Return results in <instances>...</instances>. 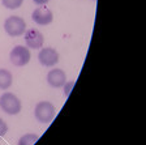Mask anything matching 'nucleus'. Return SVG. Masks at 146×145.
<instances>
[{
    "label": "nucleus",
    "instance_id": "14",
    "mask_svg": "<svg viewBox=\"0 0 146 145\" xmlns=\"http://www.w3.org/2000/svg\"><path fill=\"white\" fill-rule=\"evenodd\" d=\"M35 4H38V5H44V4H47L50 1V0H33Z\"/></svg>",
    "mask_w": 146,
    "mask_h": 145
},
{
    "label": "nucleus",
    "instance_id": "6",
    "mask_svg": "<svg viewBox=\"0 0 146 145\" xmlns=\"http://www.w3.org/2000/svg\"><path fill=\"white\" fill-rule=\"evenodd\" d=\"M38 60L44 67H52V65H55V64H58L59 54L55 48L44 47V48H42L40 52L38 54Z\"/></svg>",
    "mask_w": 146,
    "mask_h": 145
},
{
    "label": "nucleus",
    "instance_id": "15",
    "mask_svg": "<svg viewBox=\"0 0 146 145\" xmlns=\"http://www.w3.org/2000/svg\"><path fill=\"white\" fill-rule=\"evenodd\" d=\"M93 1H97V0H93Z\"/></svg>",
    "mask_w": 146,
    "mask_h": 145
},
{
    "label": "nucleus",
    "instance_id": "9",
    "mask_svg": "<svg viewBox=\"0 0 146 145\" xmlns=\"http://www.w3.org/2000/svg\"><path fill=\"white\" fill-rule=\"evenodd\" d=\"M12 82H13L12 73L9 72L8 69L1 68V69H0V89L5 90V89H8L9 86L12 85Z\"/></svg>",
    "mask_w": 146,
    "mask_h": 145
},
{
    "label": "nucleus",
    "instance_id": "10",
    "mask_svg": "<svg viewBox=\"0 0 146 145\" xmlns=\"http://www.w3.org/2000/svg\"><path fill=\"white\" fill-rule=\"evenodd\" d=\"M38 139H39V136L35 133H26V135L20 137L18 145H34L38 141Z\"/></svg>",
    "mask_w": 146,
    "mask_h": 145
},
{
    "label": "nucleus",
    "instance_id": "2",
    "mask_svg": "<svg viewBox=\"0 0 146 145\" xmlns=\"http://www.w3.org/2000/svg\"><path fill=\"white\" fill-rule=\"evenodd\" d=\"M55 114H56L55 106L48 101L39 102L34 110V115H35L36 120L40 122V123H50L55 118Z\"/></svg>",
    "mask_w": 146,
    "mask_h": 145
},
{
    "label": "nucleus",
    "instance_id": "1",
    "mask_svg": "<svg viewBox=\"0 0 146 145\" xmlns=\"http://www.w3.org/2000/svg\"><path fill=\"white\" fill-rule=\"evenodd\" d=\"M0 107L8 115H17L22 109L21 101L13 93H3L0 96Z\"/></svg>",
    "mask_w": 146,
    "mask_h": 145
},
{
    "label": "nucleus",
    "instance_id": "13",
    "mask_svg": "<svg viewBox=\"0 0 146 145\" xmlns=\"http://www.w3.org/2000/svg\"><path fill=\"white\" fill-rule=\"evenodd\" d=\"M7 132H8V126H7V123L3 120V119L0 118V137L5 136Z\"/></svg>",
    "mask_w": 146,
    "mask_h": 145
},
{
    "label": "nucleus",
    "instance_id": "5",
    "mask_svg": "<svg viewBox=\"0 0 146 145\" xmlns=\"http://www.w3.org/2000/svg\"><path fill=\"white\" fill-rule=\"evenodd\" d=\"M33 21L36 22L38 25H48L52 22L54 20V15H52V11L48 9L44 5H39L36 9L33 11V15H31Z\"/></svg>",
    "mask_w": 146,
    "mask_h": 145
},
{
    "label": "nucleus",
    "instance_id": "8",
    "mask_svg": "<svg viewBox=\"0 0 146 145\" xmlns=\"http://www.w3.org/2000/svg\"><path fill=\"white\" fill-rule=\"evenodd\" d=\"M47 82L51 85L52 88H61L67 82V75L60 68L51 69L47 73Z\"/></svg>",
    "mask_w": 146,
    "mask_h": 145
},
{
    "label": "nucleus",
    "instance_id": "4",
    "mask_svg": "<svg viewBox=\"0 0 146 145\" xmlns=\"http://www.w3.org/2000/svg\"><path fill=\"white\" fill-rule=\"evenodd\" d=\"M30 50L26 46H16L12 48V51L9 54L11 63L15 64L16 67H24L30 61Z\"/></svg>",
    "mask_w": 146,
    "mask_h": 145
},
{
    "label": "nucleus",
    "instance_id": "7",
    "mask_svg": "<svg viewBox=\"0 0 146 145\" xmlns=\"http://www.w3.org/2000/svg\"><path fill=\"white\" fill-rule=\"evenodd\" d=\"M25 42H26L27 48H33V50H38L43 46L44 43V37L40 31L36 29H30V30L25 31Z\"/></svg>",
    "mask_w": 146,
    "mask_h": 145
},
{
    "label": "nucleus",
    "instance_id": "3",
    "mask_svg": "<svg viewBox=\"0 0 146 145\" xmlns=\"http://www.w3.org/2000/svg\"><path fill=\"white\" fill-rule=\"evenodd\" d=\"M4 30L11 37H20L26 31V22L22 17L18 16H11L4 22Z\"/></svg>",
    "mask_w": 146,
    "mask_h": 145
},
{
    "label": "nucleus",
    "instance_id": "12",
    "mask_svg": "<svg viewBox=\"0 0 146 145\" xmlns=\"http://www.w3.org/2000/svg\"><path fill=\"white\" fill-rule=\"evenodd\" d=\"M74 84H76L74 81H69V82H65V84L63 85V88H64V94H65L67 97L70 94V92H72V89H73V86H74Z\"/></svg>",
    "mask_w": 146,
    "mask_h": 145
},
{
    "label": "nucleus",
    "instance_id": "11",
    "mask_svg": "<svg viewBox=\"0 0 146 145\" xmlns=\"http://www.w3.org/2000/svg\"><path fill=\"white\" fill-rule=\"evenodd\" d=\"M1 3L8 9H17L22 5L24 0H1Z\"/></svg>",
    "mask_w": 146,
    "mask_h": 145
}]
</instances>
